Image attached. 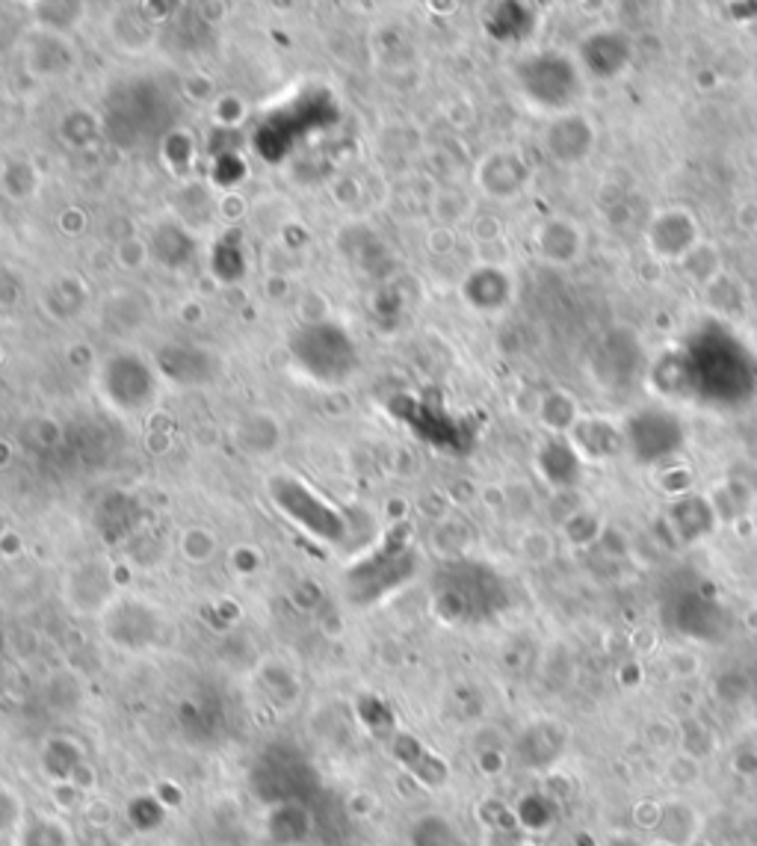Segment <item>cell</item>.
I'll use <instances>...</instances> for the list:
<instances>
[{
  "mask_svg": "<svg viewBox=\"0 0 757 846\" xmlns=\"http://www.w3.org/2000/svg\"><path fill=\"white\" fill-rule=\"evenodd\" d=\"M101 630L121 651H152L169 637V618L157 604L137 595H116L101 613Z\"/></svg>",
  "mask_w": 757,
  "mask_h": 846,
  "instance_id": "6da1fadb",
  "label": "cell"
},
{
  "mask_svg": "<svg viewBox=\"0 0 757 846\" xmlns=\"http://www.w3.org/2000/svg\"><path fill=\"white\" fill-rule=\"evenodd\" d=\"M518 87L533 104L548 113H572V104L580 95V75L577 65L560 51H541L518 65Z\"/></svg>",
  "mask_w": 757,
  "mask_h": 846,
  "instance_id": "7a4b0ae2",
  "label": "cell"
},
{
  "mask_svg": "<svg viewBox=\"0 0 757 846\" xmlns=\"http://www.w3.org/2000/svg\"><path fill=\"white\" fill-rule=\"evenodd\" d=\"M270 498L282 510V515H287L296 527L311 533L320 542L337 544L347 539V521H344V515L332 503H325L317 491H311V486H305L303 479H270Z\"/></svg>",
  "mask_w": 757,
  "mask_h": 846,
  "instance_id": "3957f363",
  "label": "cell"
},
{
  "mask_svg": "<svg viewBox=\"0 0 757 846\" xmlns=\"http://www.w3.org/2000/svg\"><path fill=\"white\" fill-rule=\"evenodd\" d=\"M63 598L68 607L84 616H101L116 598L113 568L104 560H84L75 568H68L63 580Z\"/></svg>",
  "mask_w": 757,
  "mask_h": 846,
  "instance_id": "277c9868",
  "label": "cell"
},
{
  "mask_svg": "<svg viewBox=\"0 0 757 846\" xmlns=\"http://www.w3.org/2000/svg\"><path fill=\"white\" fill-rule=\"evenodd\" d=\"M698 246V222L687 207H666L649 222V249L663 260L690 258Z\"/></svg>",
  "mask_w": 757,
  "mask_h": 846,
  "instance_id": "5b68a950",
  "label": "cell"
},
{
  "mask_svg": "<svg viewBox=\"0 0 757 846\" xmlns=\"http://www.w3.org/2000/svg\"><path fill=\"white\" fill-rule=\"evenodd\" d=\"M633 60V42L621 30L589 33L580 44V65L589 77L610 80L618 77Z\"/></svg>",
  "mask_w": 757,
  "mask_h": 846,
  "instance_id": "8992f818",
  "label": "cell"
},
{
  "mask_svg": "<svg viewBox=\"0 0 757 846\" xmlns=\"http://www.w3.org/2000/svg\"><path fill=\"white\" fill-rule=\"evenodd\" d=\"M544 149L553 161L563 166L583 163L589 152L595 149V125L580 116V113H563L551 121V128L544 133Z\"/></svg>",
  "mask_w": 757,
  "mask_h": 846,
  "instance_id": "52a82bcc",
  "label": "cell"
},
{
  "mask_svg": "<svg viewBox=\"0 0 757 846\" xmlns=\"http://www.w3.org/2000/svg\"><path fill=\"white\" fill-rule=\"evenodd\" d=\"M530 178V166L515 152H491L476 169V184L483 187V193L498 198V202H509V198L524 193Z\"/></svg>",
  "mask_w": 757,
  "mask_h": 846,
  "instance_id": "ba28073f",
  "label": "cell"
},
{
  "mask_svg": "<svg viewBox=\"0 0 757 846\" xmlns=\"http://www.w3.org/2000/svg\"><path fill=\"white\" fill-rule=\"evenodd\" d=\"M536 252L544 260L556 264V267L574 264V260L580 258V252H583V231L572 219H548L536 231Z\"/></svg>",
  "mask_w": 757,
  "mask_h": 846,
  "instance_id": "9c48e42d",
  "label": "cell"
},
{
  "mask_svg": "<svg viewBox=\"0 0 757 846\" xmlns=\"http://www.w3.org/2000/svg\"><path fill=\"white\" fill-rule=\"evenodd\" d=\"M465 299L476 311H500L512 299V279L498 267H479L467 275Z\"/></svg>",
  "mask_w": 757,
  "mask_h": 846,
  "instance_id": "30bf717a",
  "label": "cell"
},
{
  "mask_svg": "<svg viewBox=\"0 0 757 846\" xmlns=\"http://www.w3.org/2000/svg\"><path fill=\"white\" fill-rule=\"evenodd\" d=\"M12 846H72V829L51 813L24 817L12 832Z\"/></svg>",
  "mask_w": 757,
  "mask_h": 846,
  "instance_id": "8fae6325",
  "label": "cell"
},
{
  "mask_svg": "<svg viewBox=\"0 0 757 846\" xmlns=\"http://www.w3.org/2000/svg\"><path fill=\"white\" fill-rule=\"evenodd\" d=\"M574 447H580L586 456H592V459H606V456H613L621 445V433H618V426H613L604 418H577L574 423Z\"/></svg>",
  "mask_w": 757,
  "mask_h": 846,
  "instance_id": "7c38bea8",
  "label": "cell"
},
{
  "mask_svg": "<svg viewBox=\"0 0 757 846\" xmlns=\"http://www.w3.org/2000/svg\"><path fill=\"white\" fill-rule=\"evenodd\" d=\"M698 817L690 811V805L678 803H660V823H657V832H660L663 841H669L675 846H693L698 841Z\"/></svg>",
  "mask_w": 757,
  "mask_h": 846,
  "instance_id": "4fadbf2b",
  "label": "cell"
},
{
  "mask_svg": "<svg viewBox=\"0 0 757 846\" xmlns=\"http://www.w3.org/2000/svg\"><path fill=\"white\" fill-rule=\"evenodd\" d=\"M119 12L121 15H110V36L119 48L140 54L154 42L152 27L145 22V15H140L133 7H121Z\"/></svg>",
  "mask_w": 757,
  "mask_h": 846,
  "instance_id": "5bb4252c",
  "label": "cell"
},
{
  "mask_svg": "<svg viewBox=\"0 0 757 846\" xmlns=\"http://www.w3.org/2000/svg\"><path fill=\"white\" fill-rule=\"evenodd\" d=\"M409 846H462L456 825L441 813H421L409 825Z\"/></svg>",
  "mask_w": 757,
  "mask_h": 846,
  "instance_id": "9a60e30c",
  "label": "cell"
},
{
  "mask_svg": "<svg viewBox=\"0 0 757 846\" xmlns=\"http://www.w3.org/2000/svg\"><path fill=\"white\" fill-rule=\"evenodd\" d=\"M178 551H181L187 563L207 565L219 553L217 533L207 530V527H187V530L178 536Z\"/></svg>",
  "mask_w": 757,
  "mask_h": 846,
  "instance_id": "2e32d148",
  "label": "cell"
},
{
  "mask_svg": "<svg viewBox=\"0 0 757 846\" xmlns=\"http://www.w3.org/2000/svg\"><path fill=\"white\" fill-rule=\"evenodd\" d=\"M270 414H249L246 421H243V430H238V445L243 450H249V453H270L272 447L279 445L275 438H279V430H275V421L267 426V430H260L264 423H267Z\"/></svg>",
  "mask_w": 757,
  "mask_h": 846,
  "instance_id": "e0dca14e",
  "label": "cell"
},
{
  "mask_svg": "<svg viewBox=\"0 0 757 846\" xmlns=\"http://www.w3.org/2000/svg\"><path fill=\"white\" fill-rule=\"evenodd\" d=\"M577 406L574 400L565 394V390H551L544 402H541V423H548L553 433H568L574 430V423H577Z\"/></svg>",
  "mask_w": 757,
  "mask_h": 846,
  "instance_id": "ac0fdd59",
  "label": "cell"
},
{
  "mask_svg": "<svg viewBox=\"0 0 757 846\" xmlns=\"http://www.w3.org/2000/svg\"><path fill=\"white\" fill-rule=\"evenodd\" d=\"M663 776L669 779L671 787H693L695 781L702 779V760L690 755V752H678L666 760Z\"/></svg>",
  "mask_w": 757,
  "mask_h": 846,
  "instance_id": "d6986e66",
  "label": "cell"
},
{
  "mask_svg": "<svg viewBox=\"0 0 757 846\" xmlns=\"http://www.w3.org/2000/svg\"><path fill=\"white\" fill-rule=\"evenodd\" d=\"M521 553L530 560V563L541 565V563H548L553 556V542H551V536L544 530H530V533H524V539L518 542Z\"/></svg>",
  "mask_w": 757,
  "mask_h": 846,
  "instance_id": "ffe728a7",
  "label": "cell"
},
{
  "mask_svg": "<svg viewBox=\"0 0 757 846\" xmlns=\"http://www.w3.org/2000/svg\"><path fill=\"white\" fill-rule=\"evenodd\" d=\"M633 820H637L639 829H654V832H657V823H660V805L639 803L637 808H633Z\"/></svg>",
  "mask_w": 757,
  "mask_h": 846,
  "instance_id": "44dd1931",
  "label": "cell"
},
{
  "mask_svg": "<svg viewBox=\"0 0 757 846\" xmlns=\"http://www.w3.org/2000/svg\"><path fill=\"white\" fill-rule=\"evenodd\" d=\"M3 536H10V518L0 512V539H3Z\"/></svg>",
  "mask_w": 757,
  "mask_h": 846,
  "instance_id": "7402d4cb",
  "label": "cell"
},
{
  "mask_svg": "<svg viewBox=\"0 0 757 846\" xmlns=\"http://www.w3.org/2000/svg\"><path fill=\"white\" fill-rule=\"evenodd\" d=\"M649 846H675V844H669V841H663V837H657V841H651Z\"/></svg>",
  "mask_w": 757,
  "mask_h": 846,
  "instance_id": "603a6c76",
  "label": "cell"
},
{
  "mask_svg": "<svg viewBox=\"0 0 757 846\" xmlns=\"http://www.w3.org/2000/svg\"><path fill=\"white\" fill-rule=\"evenodd\" d=\"M521 846H536V844H527V841H524V844H521Z\"/></svg>",
  "mask_w": 757,
  "mask_h": 846,
  "instance_id": "cb8c5ba5",
  "label": "cell"
}]
</instances>
